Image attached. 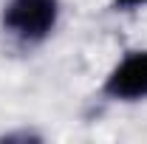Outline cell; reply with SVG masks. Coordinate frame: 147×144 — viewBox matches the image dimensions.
I'll return each instance as SVG.
<instances>
[{
  "label": "cell",
  "instance_id": "1",
  "mask_svg": "<svg viewBox=\"0 0 147 144\" xmlns=\"http://www.w3.org/2000/svg\"><path fill=\"white\" fill-rule=\"evenodd\" d=\"M59 0H9L3 6V31L20 45H37L54 34Z\"/></svg>",
  "mask_w": 147,
  "mask_h": 144
},
{
  "label": "cell",
  "instance_id": "2",
  "mask_svg": "<svg viewBox=\"0 0 147 144\" xmlns=\"http://www.w3.org/2000/svg\"><path fill=\"white\" fill-rule=\"evenodd\" d=\"M102 93L110 102H142L147 99V48L127 51L102 82Z\"/></svg>",
  "mask_w": 147,
  "mask_h": 144
},
{
  "label": "cell",
  "instance_id": "3",
  "mask_svg": "<svg viewBox=\"0 0 147 144\" xmlns=\"http://www.w3.org/2000/svg\"><path fill=\"white\" fill-rule=\"evenodd\" d=\"M113 6H116V9H122V11H133V9L147 6V0H113Z\"/></svg>",
  "mask_w": 147,
  "mask_h": 144
}]
</instances>
